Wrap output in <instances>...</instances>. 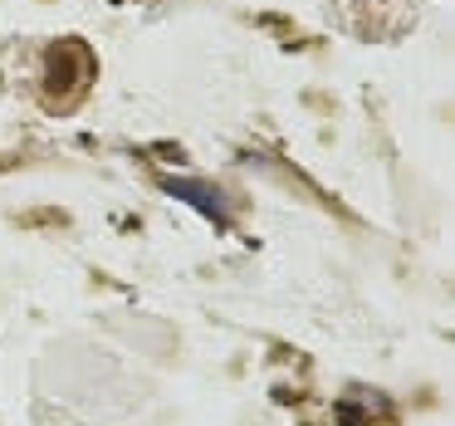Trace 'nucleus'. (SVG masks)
<instances>
[{
    "instance_id": "obj_1",
    "label": "nucleus",
    "mask_w": 455,
    "mask_h": 426,
    "mask_svg": "<svg viewBox=\"0 0 455 426\" xmlns=\"http://www.w3.org/2000/svg\"><path fill=\"white\" fill-rule=\"evenodd\" d=\"M93 69H99V64H93L89 44H79V40L50 44V50H44V99L50 103L74 99V93L93 79Z\"/></svg>"
},
{
    "instance_id": "obj_2",
    "label": "nucleus",
    "mask_w": 455,
    "mask_h": 426,
    "mask_svg": "<svg viewBox=\"0 0 455 426\" xmlns=\"http://www.w3.org/2000/svg\"><path fill=\"white\" fill-rule=\"evenodd\" d=\"M162 191L167 197H177V201H187V206H196L206 221H216L220 230L230 226V216H226V201H220V191H211V187H201V181H177V177H167L162 181Z\"/></svg>"
}]
</instances>
